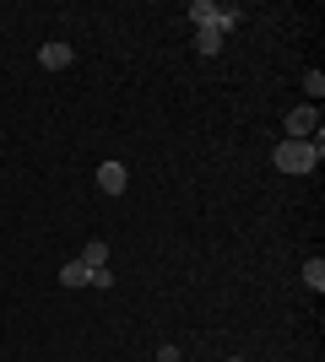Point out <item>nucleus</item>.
<instances>
[{"mask_svg": "<svg viewBox=\"0 0 325 362\" xmlns=\"http://www.w3.org/2000/svg\"><path fill=\"white\" fill-rule=\"evenodd\" d=\"M320 157H325L320 136H309V141H282V146H271V163H277V173H314V168H320Z\"/></svg>", "mask_w": 325, "mask_h": 362, "instance_id": "1", "label": "nucleus"}, {"mask_svg": "<svg viewBox=\"0 0 325 362\" xmlns=\"http://www.w3.org/2000/svg\"><path fill=\"white\" fill-rule=\"evenodd\" d=\"M185 16L195 22V33L201 28H217V33H233V22H239V11L233 6H217V0H190Z\"/></svg>", "mask_w": 325, "mask_h": 362, "instance_id": "2", "label": "nucleus"}, {"mask_svg": "<svg viewBox=\"0 0 325 362\" xmlns=\"http://www.w3.org/2000/svg\"><path fill=\"white\" fill-rule=\"evenodd\" d=\"M309 136H320V103H298L287 114V141H309Z\"/></svg>", "mask_w": 325, "mask_h": 362, "instance_id": "3", "label": "nucleus"}, {"mask_svg": "<svg viewBox=\"0 0 325 362\" xmlns=\"http://www.w3.org/2000/svg\"><path fill=\"white\" fill-rule=\"evenodd\" d=\"M71 60H76V54H71V44H60V38H49V44L38 49V65H44V71H65Z\"/></svg>", "mask_w": 325, "mask_h": 362, "instance_id": "4", "label": "nucleus"}, {"mask_svg": "<svg viewBox=\"0 0 325 362\" xmlns=\"http://www.w3.org/2000/svg\"><path fill=\"white\" fill-rule=\"evenodd\" d=\"M125 184H130L125 163H103L98 168V189H103V195H125Z\"/></svg>", "mask_w": 325, "mask_h": 362, "instance_id": "5", "label": "nucleus"}, {"mask_svg": "<svg viewBox=\"0 0 325 362\" xmlns=\"http://www.w3.org/2000/svg\"><path fill=\"white\" fill-rule=\"evenodd\" d=\"M93 281V271L81 265V259H71V265H60V287H87Z\"/></svg>", "mask_w": 325, "mask_h": 362, "instance_id": "6", "label": "nucleus"}, {"mask_svg": "<svg viewBox=\"0 0 325 362\" xmlns=\"http://www.w3.org/2000/svg\"><path fill=\"white\" fill-rule=\"evenodd\" d=\"M81 265H87V271H103V265H108V243L93 238L87 249H81Z\"/></svg>", "mask_w": 325, "mask_h": 362, "instance_id": "7", "label": "nucleus"}, {"mask_svg": "<svg viewBox=\"0 0 325 362\" xmlns=\"http://www.w3.org/2000/svg\"><path fill=\"white\" fill-rule=\"evenodd\" d=\"M195 54H206V60H212V54H222V33H217V28H201V33H195Z\"/></svg>", "mask_w": 325, "mask_h": 362, "instance_id": "8", "label": "nucleus"}, {"mask_svg": "<svg viewBox=\"0 0 325 362\" xmlns=\"http://www.w3.org/2000/svg\"><path fill=\"white\" fill-rule=\"evenodd\" d=\"M304 281H309L314 292L325 287V259H320V255H314V259H304Z\"/></svg>", "mask_w": 325, "mask_h": 362, "instance_id": "9", "label": "nucleus"}, {"mask_svg": "<svg viewBox=\"0 0 325 362\" xmlns=\"http://www.w3.org/2000/svg\"><path fill=\"white\" fill-rule=\"evenodd\" d=\"M304 92H309V98H325V76L309 71V76H304Z\"/></svg>", "mask_w": 325, "mask_h": 362, "instance_id": "10", "label": "nucleus"}, {"mask_svg": "<svg viewBox=\"0 0 325 362\" xmlns=\"http://www.w3.org/2000/svg\"><path fill=\"white\" fill-rule=\"evenodd\" d=\"M228 362H244V357H228Z\"/></svg>", "mask_w": 325, "mask_h": 362, "instance_id": "11", "label": "nucleus"}]
</instances>
